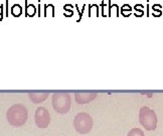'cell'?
Here are the masks:
<instances>
[{
  "label": "cell",
  "instance_id": "1",
  "mask_svg": "<svg viewBox=\"0 0 163 136\" xmlns=\"http://www.w3.org/2000/svg\"><path fill=\"white\" fill-rule=\"evenodd\" d=\"M28 118V112L22 104H14L6 112V119L11 126L20 127L26 123Z\"/></svg>",
  "mask_w": 163,
  "mask_h": 136
},
{
  "label": "cell",
  "instance_id": "2",
  "mask_svg": "<svg viewBox=\"0 0 163 136\" xmlns=\"http://www.w3.org/2000/svg\"><path fill=\"white\" fill-rule=\"evenodd\" d=\"M53 107L55 112L60 114H67L72 107L71 95L69 93L58 92L53 95Z\"/></svg>",
  "mask_w": 163,
  "mask_h": 136
},
{
  "label": "cell",
  "instance_id": "3",
  "mask_svg": "<svg viewBox=\"0 0 163 136\" xmlns=\"http://www.w3.org/2000/svg\"><path fill=\"white\" fill-rule=\"evenodd\" d=\"M139 122L147 131H154L157 127V115L147 106L142 107L139 112Z\"/></svg>",
  "mask_w": 163,
  "mask_h": 136
},
{
  "label": "cell",
  "instance_id": "4",
  "mask_svg": "<svg viewBox=\"0 0 163 136\" xmlns=\"http://www.w3.org/2000/svg\"><path fill=\"white\" fill-rule=\"evenodd\" d=\"M94 122L88 113L80 112L74 118V127L80 134H88L91 132Z\"/></svg>",
  "mask_w": 163,
  "mask_h": 136
},
{
  "label": "cell",
  "instance_id": "5",
  "mask_svg": "<svg viewBox=\"0 0 163 136\" xmlns=\"http://www.w3.org/2000/svg\"><path fill=\"white\" fill-rule=\"evenodd\" d=\"M36 126L40 129L47 128V126L50 123V114L48 110L44 107H39L35 111L34 115Z\"/></svg>",
  "mask_w": 163,
  "mask_h": 136
},
{
  "label": "cell",
  "instance_id": "6",
  "mask_svg": "<svg viewBox=\"0 0 163 136\" xmlns=\"http://www.w3.org/2000/svg\"><path fill=\"white\" fill-rule=\"evenodd\" d=\"M97 98V94L93 92H81L75 94V100L78 104L84 105Z\"/></svg>",
  "mask_w": 163,
  "mask_h": 136
},
{
  "label": "cell",
  "instance_id": "7",
  "mask_svg": "<svg viewBox=\"0 0 163 136\" xmlns=\"http://www.w3.org/2000/svg\"><path fill=\"white\" fill-rule=\"evenodd\" d=\"M29 99L31 100V102H33L34 104H39L43 103V101H46L48 97V93L46 92H31L28 94Z\"/></svg>",
  "mask_w": 163,
  "mask_h": 136
},
{
  "label": "cell",
  "instance_id": "8",
  "mask_svg": "<svg viewBox=\"0 0 163 136\" xmlns=\"http://www.w3.org/2000/svg\"><path fill=\"white\" fill-rule=\"evenodd\" d=\"M127 136H145V134L140 128H132L128 132Z\"/></svg>",
  "mask_w": 163,
  "mask_h": 136
},
{
  "label": "cell",
  "instance_id": "9",
  "mask_svg": "<svg viewBox=\"0 0 163 136\" xmlns=\"http://www.w3.org/2000/svg\"><path fill=\"white\" fill-rule=\"evenodd\" d=\"M11 12H12L13 16L18 17V16H20V14H21V12H22V7L19 4H14L12 6Z\"/></svg>",
  "mask_w": 163,
  "mask_h": 136
},
{
  "label": "cell",
  "instance_id": "10",
  "mask_svg": "<svg viewBox=\"0 0 163 136\" xmlns=\"http://www.w3.org/2000/svg\"><path fill=\"white\" fill-rule=\"evenodd\" d=\"M25 4H26V11H25L26 16H33L35 14V7L32 4L28 5L27 4V1H25Z\"/></svg>",
  "mask_w": 163,
  "mask_h": 136
},
{
  "label": "cell",
  "instance_id": "11",
  "mask_svg": "<svg viewBox=\"0 0 163 136\" xmlns=\"http://www.w3.org/2000/svg\"><path fill=\"white\" fill-rule=\"evenodd\" d=\"M6 16H8V0L6 1Z\"/></svg>",
  "mask_w": 163,
  "mask_h": 136
}]
</instances>
